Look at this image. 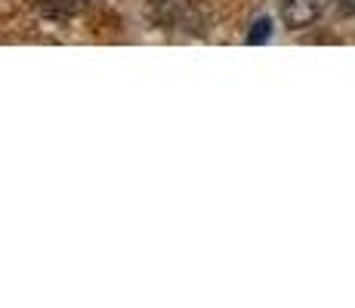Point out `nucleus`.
<instances>
[{"label":"nucleus","instance_id":"f257e3e1","mask_svg":"<svg viewBox=\"0 0 355 308\" xmlns=\"http://www.w3.org/2000/svg\"><path fill=\"white\" fill-rule=\"evenodd\" d=\"M322 10H324V0H284L282 3V19H284L288 28L300 31V28L315 25L318 16H322Z\"/></svg>","mask_w":355,"mask_h":308},{"label":"nucleus","instance_id":"f03ea898","mask_svg":"<svg viewBox=\"0 0 355 308\" xmlns=\"http://www.w3.org/2000/svg\"><path fill=\"white\" fill-rule=\"evenodd\" d=\"M93 0H37V10L46 19H74L84 10H90Z\"/></svg>","mask_w":355,"mask_h":308},{"label":"nucleus","instance_id":"7ed1b4c3","mask_svg":"<svg viewBox=\"0 0 355 308\" xmlns=\"http://www.w3.org/2000/svg\"><path fill=\"white\" fill-rule=\"evenodd\" d=\"M269 37H272V19H257L254 28L248 31V44L250 46H259V44H266Z\"/></svg>","mask_w":355,"mask_h":308},{"label":"nucleus","instance_id":"20e7f679","mask_svg":"<svg viewBox=\"0 0 355 308\" xmlns=\"http://www.w3.org/2000/svg\"><path fill=\"white\" fill-rule=\"evenodd\" d=\"M340 10L349 12V16H355V0H340Z\"/></svg>","mask_w":355,"mask_h":308},{"label":"nucleus","instance_id":"39448f33","mask_svg":"<svg viewBox=\"0 0 355 308\" xmlns=\"http://www.w3.org/2000/svg\"><path fill=\"white\" fill-rule=\"evenodd\" d=\"M158 3H164V0H158Z\"/></svg>","mask_w":355,"mask_h":308}]
</instances>
